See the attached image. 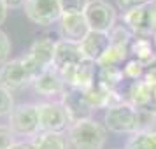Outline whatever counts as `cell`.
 Instances as JSON below:
<instances>
[{"label": "cell", "instance_id": "6da1fadb", "mask_svg": "<svg viewBox=\"0 0 156 149\" xmlns=\"http://www.w3.org/2000/svg\"><path fill=\"white\" fill-rule=\"evenodd\" d=\"M107 130L95 119L72 123L69 128V142L74 149H104Z\"/></svg>", "mask_w": 156, "mask_h": 149}, {"label": "cell", "instance_id": "7a4b0ae2", "mask_svg": "<svg viewBox=\"0 0 156 149\" xmlns=\"http://www.w3.org/2000/svg\"><path fill=\"white\" fill-rule=\"evenodd\" d=\"M55 44L51 39L42 37L37 39L35 42L32 44L30 51L21 58L25 67L28 69V72L32 74V77L35 81L42 72H46L48 69L53 67V56H55Z\"/></svg>", "mask_w": 156, "mask_h": 149}, {"label": "cell", "instance_id": "3957f363", "mask_svg": "<svg viewBox=\"0 0 156 149\" xmlns=\"http://www.w3.org/2000/svg\"><path fill=\"white\" fill-rule=\"evenodd\" d=\"M9 128L14 137H35L39 133L37 104H20L9 114Z\"/></svg>", "mask_w": 156, "mask_h": 149}, {"label": "cell", "instance_id": "277c9868", "mask_svg": "<svg viewBox=\"0 0 156 149\" xmlns=\"http://www.w3.org/2000/svg\"><path fill=\"white\" fill-rule=\"evenodd\" d=\"M83 14L91 32H104V34H109L118 20L116 9L105 0H88V5Z\"/></svg>", "mask_w": 156, "mask_h": 149}, {"label": "cell", "instance_id": "5b68a950", "mask_svg": "<svg viewBox=\"0 0 156 149\" xmlns=\"http://www.w3.org/2000/svg\"><path fill=\"white\" fill-rule=\"evenodd\" d=\"M123 21L133 35H154L156 34V4H144L130 9L123 14Z\"/></svg>", "mask_w": 156, "mask_h": 149}, {"label": "cell", "instance_id": "8992f818", "mask_svg": "<svg viewBox=\"0 0 156 149\" xmlns=\"http://www.w3.org/2000/svg\"><path fill=\"white\" fill-rule=\"evenodd\" d=\"M23 11L30 21L41 27H49L62 18V7L58 0H25Z\"/></svg>", "mask_w": 156, "mask_h": 149}, {"label": "cell", "instance_id": "52a82bcc", "mask_svg": "<svg viewBox=\"0 0 156 149\" xmlns=\"http://www.w3.org/2000/svg\"><path fill=\"white\" fill-rule=\"evenodd\" d=\"M39 112V133L41 132H58L62 133L67 125H70L69 116L60 102H42L37 104Z\"/></svg>", "mask_w": 156, "mask_h": 149}, {"label": "cell", "instance_id": "ba28073f", "mask_svg": "<svg viewBox=\"0 0 156 149\" xmlns=\"http://www.w3.org/2000/svg\"><path fill=\"white\" fill-rule=\"evenodd\" d=\"M135 121H137V109L128 102L107 109L105 112V128L114 133H133Z\"/></svg>", "mask_w": 156, "mask_h": 149}, {"label": "cell", "instance_id": "9c48e42d", "mask_svg": "<svg viewBox=\"0 0 156 149\" xmlns=\"http://www.w3.org/2000/svg\"><path fill=\"white\" fill-rule=\"evenodd\" d=\"M65 112L69 116V121L77 123V121H84V119H91V112L95 111L91 107V104L88 102L86 95L83 90L79 88H67L65 93L62 95V102Z\"/></svg>", "mask_w": 156, "mask_h": 149}, {"label": "cell", "instance_id": "30bf717a", "mask_svg": "<svg viewBox=\"0 0 156 149\" xmlns=\"http://www.w3.org/2000/svg\"><path fill=\"white\" fill-rule=\"evenodd\" d=\"M32 83H34V77L28 72V69L25 67L21 58L11 60V62L0 67V84L4 88H7L9 91L21 90V88L32 84Z\"/></svg>", "mask_w": 156, "mask_h": 149}, {"label": "cell", "instance_id": "8fae6325", "mask_svg": "<svg viewBox=\"0 0 156 149\" xmlns=\"http://www.w3.org/2000/svg\"><path fill=\"white\" fill-rule=\"evenodd\" d=\"M95 67L97 63L91 60H83L81 63L74 65L70 69H65L62 74L67 88H79V90H88L95 83Z\"/></svg>", "mask_w": 156, "mask_h": 149}, {"label": "cell", "instance_id": "7c38bea8", "mask_svg": "<svg viewBox=\"0 0 156 149\" xmlns=\"http://www.w3.org/2000/svg\"><path fill=\"white\" fill-rule=\"evenodd\" d=\"M84 60L81 48L77 42H70V41H58L55 44V56H53V69L58 72H63L65 69H70L74 65L81 63Z\"/></svg>", "mask_w": 156, "mask_h": 149}, {"label": "cell", "instance_id": "4fadbf2b", "mask_svg": "<svg viewBox=\"0 0 156 149\" xmlns=\"http://www.w3.org/2000/svg\"><path fill=\"white\" fill-rule=\"evenodd\" d=\"M111 46V41H109V34H104V32H91L79 42V48H81V53L86 60H91L95 63H98L100 58L105 55V51L109 49Z\"/></svg>", "mask_w": 156, "mask_h": 149}, {"label": "cell", "instance_id": "5bb4252c", "mask_svg": "<svg viewBox=\"0 0 156 149\" xmlns=\"http://www.w3.org/2000/svg\"><path fill=\"white\" fill-rule=\"evenodd\" d=\"M34 90H35L39 95L42 97H53V95H63L65 90H67V84H65L62 74L56 70V69H48L46 72H42L39 77L32 83Z\"/></svg>", "mask_w": 156, "mask_h": 149}, {"label": "cell", "instance_id": "9a60e30c", "mask_svg": "<svg viewBox=\"0 0 156 149\" xmlns=\"http://www.w3.org/2000/svg\"><path fill=\"white\" fill-rule=\"evenodd\" d=\"M60 30L65 41L77 44L90 34V27L84 20V14H62Z\"/></svg>", "mask_w": 156, "mask_h": 149}, {"label": "cell", "instance_id": "2e32d148", "mask_svg": "<svg viewBox=\"0 0 156 149\" xmlns=\"http://www.w3.org/2000/svg\"><path fill=\"white\" fill-rule=\"evenodd\" d=\"M153 93H154V88L149 84L144 77L139 79V81H133L130 90H128V95H130V102L128 104H132L135 109L137 107H151Z\"/></svg>", "mask_w": 156, "mask_h": 149}, {"label": "cell", "instance_id": "e0dca14e", "mask_svg": "<svg viewBox=\"0 0 156 149\" xmlns=\"http://www.w3.org/2000/svg\"><path fill=\"white\" fill-rule=\"evenodd\" d=\"M32 144L35 149H69V140L58 132H41L34 137Z\"/></svg>", "mask_w": 156, "mask_h": 149}, {"label": "cell", "instance_id": "ac0fdd59", "mask_svg": "<svg viewBox=\"0 0 156 149\" xmlns=\"http://www.w3.org/2000/svg\"><path fill=\"white\" fill-rule=\"evenodd\" d=\"M130 53H133L135 60L144 63L146 67L156 62V53L147 39H133L130 44Z\"/></svg>", "mask_w": 156, "mask_h": 149}, {"label": "cell", "instance_id": "d6986e66", "mask_svg": "<svg viewBox=\"0 0 156 149\" xmlns=\"http://www.w3.org/2000/svg\"><path fill=\"white\" fill-rule=\"evenodd\" d=\"M156 126V111L153 107H137V121L133 133H147L154 132Z\"/></svg>", "mask_w": 156, "mask_h": 149}, {"label": "cell", "instance_id": "ffe728a7", "mask_svg": "<svg viewBox=\"0 0 156 149\" xmlns=\"http://www.w3.org/2000/svg\"><path fill=\"white\" fill-rule=\"evenodd\" d=\"M130 53V48L126 46H109V49L105 51V55L100 58V62L97 65L98 67H118L126 60V55Z\"/></svg>", "mask_w": 156, "mask_h": 149}, {"label": "cell", "instance_id": "44dd1931", "mask_svg": "<svg viewBox=\"0 0 156 149\" xmlns=\"http://www.w3.org/2000/svg\"><path fill=\"white\" fill-rule=\"evenodd\" d=\"M125 149H156V130L147 133H132Z\"/></svg>", "mask_w": 156, "mask_h": 149}, {"label": "cell", "instance_id": "7402d4cb", "mask_svg": "<svg viewBox=\"0 0 156 149\" xmlns=\"http://www.w3.org/2000/svg\"><path fill=\"white\" fill-rule=\"evenodd\" d=\"M123 77H125L123 69H118V67H100L98 83L104 84L105 88H109V90H114L119 84V81H123Z\"/></svg>", "mask_w": 156, "mask_h": 149}, {"label": "cell", "instance_id": "603a6c76", "mask_svg": "<svg viewBox=\"0 0 156 149\" xmlns=\"http://www.w3.org/2000/svg\"><path fill=\"white\" fill-rule=\"evenodd\" d=\"M109 41L112 46H126L130 48V44L133 41V34L130 32L126 25H114V28L109 32Z\"/></svg>", "mask_w": 156, "mask_h": 149}, {"label": "cell", "instance_id": "cb8c5ba5", "mask_svg": "<svg viewBox=\"0 0 156 149\" xmlns=\"http://www.w3.org/2000/svg\"><path fill=\"white\" fill-rule=\"evenodd\" d=\"M60 7H62V14H83L88 0H58Z\"/></svg>", "mask_w": 156, "mask_h": 149}, {"label": "cell", "instance_id": "d4e9b609", "mask_svg": "<svg viewBox=\"0 0 156 149\" xmlns=\"http://www.w3.org/2000/svg\"><path fill=\"white\" fill-rule=\"evenodd\" d=\"M146 65L140 63V62H137V60H130L126 63V67L123 69V74L126 76V77L133 79V81H139V79L144 77V74H146Z\"/></svg>", "mask_w": 156, "mask_h": 149}, {"label": "cell", "instance_id": "484cf974", "mask_svg": "<svg viewBox=\"0 0 156 149\" xmlns=\"http://www.w3.org/2000/svg\"><path fill=\"white\" fill-rule=\"evenodd\" d=\"M14 109V100H12V91L0 84V118L9 116L11 111Z\"/></svg>", "mask_w": 156, "mask_h": 149}, {"label": "cell", "instance_id": "4316f807", "mask_svg": "<svg viewBox=\"0 0 156 149\" xmlns=\"http://www.w3.org/2000/svg\"><path fill=\"white\" fill-rule=\"evenodd\" d=\"M9 55H11V41H9L7 34L0 30V65L7 63Z\"/></svg>", "mask_w": 156, "mask_h": 149}, {"label": "cell", "instance_id": "83f0119b", "mask_svg": "<svg viewBox=\"0 0 156 149\" xmlns=\"http://www.w3.org/2000/svg\"><path fill=\"white\" fill-rule=\"evenodd\" d=\"M14 144V135L7 125H0V149H11Z\"/></svg>", "mask_w": 156, "mask_h": 149}, {"label": "cell", "instance_id": "f1b7e54d", "mask_svg": "<svg viewBox=\"0 0 156 149\" xmlns=\"http://www.w3.org/2000/svg\"><path fill=\"white\" fill-rule=\"evenodd\" d=\"M119 2V7L126 12L130 9H135L139 7V5H144V4H147V0H118Z\"/></svg>", "mask_w": 156, "mask_h": 149}, {"label": "cell", "instance_id": "f546056e", "mask_svg": "<svg viewBox=\"0 0 156 149\" xmlns=\"http://www.w3.org/2000/svg\"><path fill=\"white\" fill-rule=\"evenodd\" d=\"M4 2L9 9H23L25 5V0H4Z\"/></svg>", "mask_w": 156, "mask_h": 149}, {"label": "cell", "instance_id": "4dcf8cb0", "mask_svg": "<svg viewBox=\"0 0 156 149\" xmlns=\"http://www.w3.org/2000/svg\"><path fill=\"white\" fill-rule=\"evenodd\" d=\"M7 11H9V7L5 5V2L0 0V25H4V21L7 20Z\"/></svg>", "mask_w": 156, "mask_h": 149}, {"label": "cell", "instance_id": "1f68e13d", "mask_svg": "<svg viewBox=\"0 0 156 149\" xmlns=\"http://www.w3.org/2000/svg\"><path fill=\"white\" fill-rule=\"evenodd\" d=\"M11 149H35V146L32 142H14Z\"/></svg>", "mask_w": 156, "mask_h": 149}, {"label": "cell", "instance_id": "d6a6232c", "mask_svg": "<svg viewBox=\"0 0 156 149\" xmlns=\"http://www.w3.org/2000/svg\"><path fill=\"white\" fill-rule=\"evenodd\" d=\"M151 107L156 111V88H154V93H153V102H151Z\"/></svg>", "mask_w": 156, "mask_h": 149}, {"label": "cell", "instance_id": "836d02e7", "mask_svg": "<svg viewBox=\"0 0 156 149\" xmlns=\"http://www.w3.org/2000/svg\"><path fill=\"white\" fill-rule=\"evenodd\" d=\"M149 4H156V0H147Z\"/></svg>", "mask_w": 156, "mask_h": 149}, {"label": "cell", "instance_id": "e575fe53", "mask_svg": "<svg viewBox=\"0 0 156 149\" xmlns=\"http://www.w3.org/2000/svg\"><path fill=\"white\" fill-rule=\"evenodd\" d=\"M154 46H156V34H154Z\"/></svg>", "mask_w": 156, "mask_h": 149}]
</instances>
